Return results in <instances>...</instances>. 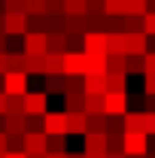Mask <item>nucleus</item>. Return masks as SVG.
Segmentation results:
<instances>
[{"label":"nucleus","instance_id":"f257e3e1","mask_svg":"<svg viewBox=\"0 0 155 158\" xmlns=\"http://www.w3.org/2000/svg\"><path fill=\"white\" fill-rule=\"evenodd\" d=\"M24 113L27 116H46L49 113V91H27L24 94Z\"/></svg>","mask_w":155,"mask_h":158},{"label":"nucleus","instance_id":"f03ea898","mask_svg":"<svg viewBox=\"0 0 155 158\" xmlns=\"http://www.w3.org/2000/svg\"><path fill=\"white\" fill-rule=\"evenodd\" d=\"M149 134L146 131H125V155H146Z\"/></svg>","mask_w":155,"mask_h":158},{"label":"nucleus","instance_id":"7ed1b4c3","mask_svg":"<svg viewBox=\"0 0 155 158\" xmlns=\"http://www.w3.org/2000/svg\"><path fill=\"white\" fill-rule=\"evenodd\" d=\"M3 31L9 37H24L31 27H27V15L24 12H3Z\"/></svg>","mask_w":155,"mask_h":158},{"label":"nucleus","instance_id":"20e7f679","mask_svg":"<svg viewBox=\"0 0 155 158\" xmlns=\"http://www.w3.org/2000/svg\"><path fill=\"white\" fill-rule=\"evenodd\" d=\"M24 152L27 155H46L49 152V134L46 131H27L24 134Z\"/></svg>","mask_w":155,"mask_h":158},{"label":"nucleus","instance_id":"39448f33","mask_svg":"<svg viewBox=\"0 0 155 158\" xmlns=\"http://www.w3.org/2000/svg\"><path fill=\"white\" fill-rule=\"evenodd\" d=\"M3 91L6 94H27V73H21V70L3 73Z\"/></svg>","mask_w":155,"mask_h":158},{"label":"nucleus","instance_id":"423d86ee","mask_svg":"<svg viewBox=\"0 0 155 158\" xmlns=\"http://www.w3.org/2000/svg\"><path fill=\"white\" fill-rule=\"evenodd\" d=\"M107 116H125L128 113V91H107Z\"/></svg>","mask_w":155,"mask_h":158},{"label":"nucleus","instance_id":"0eeeda50","mask_svg":"<svg viewBox=\"0 0 155 158\" xmlns=\"http://www.w3.org/2000/svg\"><path fill=\"white\" fill-rule=\"evenodd\" d=\"M46 37H49V34H43V31H27V34H24V52H27V55H46V52H49Z\"/></svg>","mask_w":155,"mask_h":158},{"label":"nucleus","instance_id":"6e6552de","mask_svg":"<svg viewBox=\"0 0 155 158\" xmlns=\"http://www.w3.org/2000/svg\"><path fill=\"white\" fill-rule=\"evenodd\" d=\"M64 73H79V76H85V52H82V49L64 52Z\"/></svg>","mask_w":155,"mask_h":158},{"label":"nucleus","instance_id":"1a4fd4ad","mask_svg":"<svg viewBox=\"0 0 155 158\" xmlns=\"http://www.w3.org/2000/svg\"><path fill=\"white\" fill-rule=\"evenodd\" d=\"M67 134H79V137L88 134V113H85V110L67 113Z\"/></svg>","mask_w":155,"mask_h":158},{"label":"nucleus","instance_id":"9d476101","mask_svg":"<svg viewBox=\"0 0 155 158\" xmlns=\"http://www.w3.org/2000/svg\"><path fill=\"white\" fill-rule=\"evenodd\" d=\"M82 49L85 52H107V31H85Z\"/></svg>","mask_w":155,"mask_h":158},{"label":"nucleus","instance_id":"9b49d317","mask_svg":"<svg viewBox=\"0 0 155 158\" xmlns=\"http://www.w3.org/2000/svg\"><path fill=\"white\" fill-rule=\"evenodd\" d=\"M85 91L88 94H107L110 91L107 73H85Z\"/></svg>","mask_w":155,"mask_h":158},{"label":"nucleus","instance_id":"f8f14e48","mask_svg":"<svg viewBox=\"0 0 155 158\" xmlns=\"http://www.w3.org/2000/svg\"><path fill=\"white\" fill-rule=\"evenodd\" d=\"M46 134H67V110L64 113H46Z\"/></svg>","mask_w":155,"mask_h":158},{"label":"nucleus","instance_id":"ddd939ff","mask_svg":"<svg viewBox=\"0 0 155 158\" xmlns=\"http://www.w3.org/2000/svg\"><path fill=\"white\" fill-rule=\"evenodd\" d=\"M107 55H128L125 52V31H107Z\"/></svg>","mask_w":155,"mask_h":158},{"label":"nucleus","instance_id":"4468645a","mask_svg":"<svg viewBox=\"0 0 155 158\" xmlns=\"http://www.w3.org/2000/svg\"><path fill=\"white\" fill-rule=\"evenodd\" d=\"M85 73H107V52H85Z\"/></svg>","mask_w":155,"mask_h":158},{"label":"nucleus","instance_id":"2eb2a0df","mask_svg":"<svg viewBox=\"0 0 155 158\" xmlns=\"http://www.w3.org/2000/svg\"><path fill=\"white\" fill-rule=\"evenodd\" d=\"M82 140H85L82 152H107V134H94V131H88Z\"/></svg>","mask_w":155,"mask_h":158},{"label":"nucleus","instance_id":"dca6fc26","mask_svg":"<svg viewBox=\"0 0 155 158\" xmlns=\"http://www.w3.org/2000/svg\"><path fill=\"white\" fill-rule=\"evenodd\" d=\"M43 88L49 91V94H64V73H46L43 76Z\"/></svg>","mask_w":155,"mask_h":158},{"label":"nucleus","instance_id":"f3484780","mask_svg":"<svg viewBox=\"0 0 155 158\" xmlns=\"http://www.w3.org/2000/svg\"><path fill=\"white\" fill-rule=\"evenodd\" d=\"M85 15H64V34H85Z\"/></svg>","mask_w":155,"mask_h":158},{"label":"nucleus","instance_id":"a211bd4d","mask_svg":"<svg viewBox=\"0 0 155 158\" xmlns=\"http://www.w3.org/2000/svg\"><path fill=\"white\" fill-rule=\"evenodd\" d=\"M27 67V52H6V73L9 70H21Z\"/></svg>","mask_w":155,"mask_h":158},{"label":"nucleus","instance_id":"6ab92c4d","mask_svg":"<svg viewBox=\"0 0 155 158\" xmlns=\"http://www.w3.org/2000/svg\"><path fill=\"white\" fill-rule=\"evenodd\" d=\"M64 106H67V113L85 110V91H67L64 94Z\"/></svg>","mask_w":155,"mask_h":158},{"label":"nucleus","instance_id":"aec40b11","mask_svg":"<svg viewBox=\"0 0 155 158\" xmlns=\"http://www.w3.org/2000/svg\"><path fill=\"white\" fill-rule=\"evenodd\" d=\"M24 73L27 76H43L46 73V55H27V67H24Z\"/></svg>","mask_w":155,"mask_h":158},{"label":"nucleus","instance_id":"412c9836","mask_svg":"<svg viewBox=\"0 0 155 158\" xmlns=\"http://www.w3.org/2000/svg\"><path fill=\"white\" fill-rule=\"evenodd\" d=\"M46 73H64V55L61 52H46Z\"/></svg>","mask_w":155,"mask_h":158},{"label":"nucleus","instance_id":"4be33fe9","mask_svg":"<svg viewBox=\"0 0 155 158\" xmlns=\"http://www.w3.org/2000/svg\"><path fill=\"white\" fill-rule=\"evenodd\" d=\"M107 73H128V55H107Z\"/></svg>","mask_w":155,"mask_h":158},{"label":"nucleus","instance_id":"5701e85b","mask_svg":"<svg viewBox=\"0 0 155 158\" xmlns=\"http://www.w3.org/2000/svg\"><path fill=\"white\" fill-rule=\"evenodd\" d=\"M85 113H107L103 94H88V91H85Z\"/></svg>","mask_w":155,"mask_h":158},{"label":"nucleus","instance_id":"b1692460","mask_svg":"<svg viewBox=\"0 0 155 158\" xmlns=\"http://www.w3.org/2000/svg\"><path fill=\"white\" fill-rule=\"evenodd\" d=\"M146 125V113H125V131H143Z\"/></svg>","mask_w":155,"mask_h":158},{"label":"nucleus","instance_id":"393cba45","mask_svg":"<svg viewBox=\"0 0 155 158\" xmlns=\"http://www.w3.org/2000/svg\"><path fill=\"white\" fill-rule=\"evenodd\" d=\"M6 116H27V113H24V94H9Z\"/></svg>","mask_w":155,"mask_h":158},{"label":"nucleus","instance_id":"a878e982","mask_svg":"<svg viewBox=\"0 0 155 158\" xmlns=\"http://www.w3.org/2000/svg\"><path fill=\"white\" fill-rule=\"evenodd\" d=\"M3 131H6V134H27V128H24V116H6Z\"/></svg>","mask_w":155,"mask_h":158},{"label":"nucleus","instance_id":"bb28decb","mask_svg":"<svg viewBox=\"0 0 155 158\" xmlns=\"http://www.w3.org/2000/svg\"><path fill=\"white\" fill-rule=\"evenodd\" d=\"M88 131L107 134V113H88Z\"/></svg>","mask_w":155,"mask_h":158},{"label":"nucleus","instance_id":"cd10ccee","mask_svg":"<svg viewBox=\"0 0 155 158\" xmlns=\"http://www.w3.org/2000/svg\"><path fill=\"white\" fill-rule=\"evenodd\" d=\"M88 0H64V15H85Z\"/></svg>","mask_w":155,"mask_h":158},{"label":"nucleus","instance_id":"c85d7f7f","mask_svg":"<svg viewBox=\"0 0 155 158\" xmlns=\"http://www.w3.org/2000/svg\"><path fill=\"white\" fill-rule=\"evenodd\" d=\"M107 82H110V91H125L128 88V73H107Z\"/></svg>","mask_w":155,"mask_h":158},{"label":"nucleus","instance_id":"c756f323","mask_svg":"<svg viewBox=\"0 0 155 158\" xmlns=\"http://www.w3.org/2000/svg\"><path fill=\"white\" fill-rule=\"evenodd\" d=\"M128 31H146V15H125V34Z\"/></svg>","mask_w":155,"mask_h":158},{"label":"nucleus","instance_id":"7c9ffc66","mask_svg":"<svg viewBox=\"0 0 155 158\" xmlns=\"http://www.w3.org/2000/svg\"><path fill=\"white\" fill-rule=\"evenodd\" d=\"M107 15H128V0H107Z\"/></svg>","mask_w":155,"mask_h":158},{"label":"nucleus","instance_id":"2f4dec72","mask_svg":"<svg viewBox=\"0 0 155 158\" xmlns=\"http://www.w3.org/2000/svg\"><path fill=\"white\" fill-rule=\"evenodd\" d=\"M67 134H49V152H67Z\"/></svg>","mask_w":155,"mask_h":158},{"label":"nucleus","instance_id":"473e14b6","mask_svg":"<svg viewBox=\"0 0 155 158\" xmlns=\"http://www.w3.org/2000/svg\"><path fill=\"white\" fill-rule=\"evenodd\" d=\"M146 70V55H128V73H143Z\"/></svg>","mask_w":155,"mask_h":158},{"label":"nucleus","instance_id":"72a5a7b5","mask_svg":"<svg viewBox=\"0 0 155 158\" xmlns=\"http://www.w3.org/2000/svg\"><path fill=\"white\" fill-rule=\"evenodd\" d=\"M149 12V0H128V15H146Z\"/></svg>","mask_w":155,"mask_h":158},{"label":"nucleus","instance_id":"f704fd0d","mask_svg":"<svg viewBox=\"0 0 155 158\" xmlns=\"http://www.w3.org/2000/svg\"><path fill=\"white\" fill-rule=\"evenodd\" d=\"M24 128L27 131H46V116H24Z\"/></svg>","mask_w":155,"mask_h":158},{"label":"nucleus","instance_id":"c9c22d12","mask_svg":"<svg viewBox=\"0 0 155 158\" xmlns=\"http://www.w3.org/2000/svg\"><path fill=\"white\" fill-rule=\"evenodd\" d=\"M24 12L27 15H43L46 12V0H24Z\"/></svg>","mask_w":155,"mask_h":158},{"label":"nucleus","instance_id":"e433bc0d","mask_svg":"<svg viewBox=\"0 0 155 158\" xmlns=\"http://www.w3.org/2000/svg\"><path fill=\"white\" fill-rule=\"evenodd\" d=\"M46 12L49 15H64V0H46Z\"/></svg>","mask_w":155,"mask_h":158},{"label":"nucleus","instance_id":"4c0bfd02","mask_svg":"<svg viewBox=\"0 0 155 158\" xmlns=\"http://www.w3.org/2000/svg\"><path fill=\"white\" fill-rule=\"evenodd\" d=\"M143 131H146L149 137H155V110H146V125H143Z\"/></svg>","mask_w":155,"mask_h":158},{"label":"nucleus","instance_id":"58836bf2","mask_svg":"<svg viewBox=\"0 0 155 158\" xmlns=\"http://www.w3.org/2000/svg\"><path fill=\"white\" fill-rule=\"evenodd\" d=\"M143 76H155V52L152 49L146 52V70H143Z\"/></svg>","mask_w":155,"mask_h":158},{"label":"nucleus","instance_id":"ea45409f","mask_svg":"<svg viewBox=\"0 0 155 158\" xmlns=\"http://www.w3.org/2000/svg\"><path fill=\"white\" fill-rule=\"evenodd\" d=\"M146 34H149V37H155V9H149V12H146Z\"/></svg>","mask_w":155,"mask_h":158},{"label":"nucleus","instance_id":"a19ab883","mask_svg":"<svg viewBox=\"0 0 155 158\" xmlns=\"http://www.w3.org/2000/svg\"><path fill=\"white\" fill-rule=\"evenodd\" d=\"M143 91L146 94H155V76H143Z\"/></svg>","mask_w":155,"mask_h":158},{"label":"nucleus","instance_id":"79ce46f5","mask_svg":"<svg viewBox=\"0 0 155 158\" xmlns=\"http://www.w3.org/2000/svg\"><path fill=\"white\" fill-rule=\"evenodd\" d=\"M0 52H9V34L0 31Z\"/></svg>","mask_w":155,"mask_h":158},{"label":"nucleus","instance_id":"37998d69","mask_svg":"<svg viewBox=\"0 0 155 158\" xmlns=\"http://www.w3.org/2000/svg\"><path fill=\"white\" fill-rule=\"evenodd\" d=\"M6 103H9V94L0 88V116H6Z\"/></svg>","mask_w":155,"mask_h":158},{"label":"nucleus","instance_id":"c03bdc74","mask_svg":"<svg viewBox=\"0 0 155 158\" xmlns=\"http://www.w3.org/2000/svg\"><path fill=\"white\" fill-rule=\"evenodd\" d=\"M3 152H9V137H6V131H0V155Z\"/></svg>","mask_w":155,"mask_h":158},{"label":"nucleus","instance_id":"a18cd8bd","mask_svg":"<svg viewBox=\"0 0 155 158\" xmlns=\"http://www.w3.org/2000/svg\"><path fill=\"white\" fill-rule=\"evenodd\" d=\"M6 158H27V152H19V149H9Z\"/></svg>","mask_w":155,"mask_h":158},{"label":"nucleus","instance_id":"49530a36","mask_svg":"<svg viewBox=\"0 0 155 158\" xmlns=\"http://www.w3.org/2000/svg\"><path fill=\"white\" fill-rule=\"evenodd\" d=\"M6 73V52H0V76Z\"/></svg>","mask_w":155,"mask_h":158},{"label":"nucleus","instance_id":"de8ad7c7","mask_svg":"<svg viewBox=\"0 0 155 158\" xmlns=\"http://www.w3.org/2000/svg\"><path fill=\"white\" fill-rule=\"evenodd\" d=\"M46 158H67V152H46Z\"/></svg>","mask_w":155,"mask_h":158},{"label":"nucleus","instance_id":"09e8293b","mask_svg":"<svg viewBox=\"0 0 155 158\" xmlns=\"http://www.w3.org/2000/svg\"><path fill=\"white\" fill-rule=\"evenodd\" d=\"M85 158H107V152H85Z\"/></svg>","mask_w":155,"mask_h":158},{"label":"nucleus","instance_id":"8fccbe9b","mask_svg":"<svg viewBox=\"0 0 155 158\" xmlns=\"http://www.w3.org/2000/svg\"><path fill=\"white\" fill-rule=\"evenodd\" d=\"M107 158H128L125 152H107Z\"/></svg>","mask_w":155,"mask_h":158},{"label":"nucleus","instance_id":"3c124183","mask_svg":"<svg viewBox=\"0 0 155 158\" xmlns=\"http://www.w3.org/2000/svg\"><path fill=\"white\" fill-rule=\"evenodd\" d=\"M67 158H85V152H67Z\"/></svg>","mask_w":155,"mask_h":158},{"label":"nucleus","instance_id":"603ef678","mask_svg":"<svg viewBox=\"0 0 155 158\" xmlns=\"http://www.w3.org/2000/svg\"><path fill=\"white\" fill-rule=\"evenodd\" d=\"M146 158H155V146H149V152H146Z\"/></svg>","mask_w":155,"mask_h":158},{"label":"nucleus","instance_id":"864d4df0","mask_svg":"<svg viewBox=\"0 0 155 158\" xmlns=\"http://www.w3.org/2000/svg\"><path fill=\"white\" fill-rule=\"evenodd\" d=\"M0 31H3V12H0Z\"/></svg>","mask_w":155,"mask_h":158},{"label":"nucleus","instance_id":"5fc2aeb1","mask_svg":"<svg viewBox=\"0 0 155 158\" xmlns=\"http://www.w3.org/2000/svg\"><path fill=\"white\" fill-rule=\"evenodd\" d=\"M27 158H46V155H27Z\"/></svg>","mask_w":155,"mask_h":158},{"label":"nucleus","instance_id":"6e6d98bb","mask_svg":"<svg viewBox=\"0 0 155 158\" xmlns=\"http://www.w3.org/2000/svg\"><path fill=\"white\" fill-rule=\"evenodd\" d=\"M0 158H6V152H3V155H0Z\"/></svg>","mask_w":155,"mask_h":158}]
</instances>
